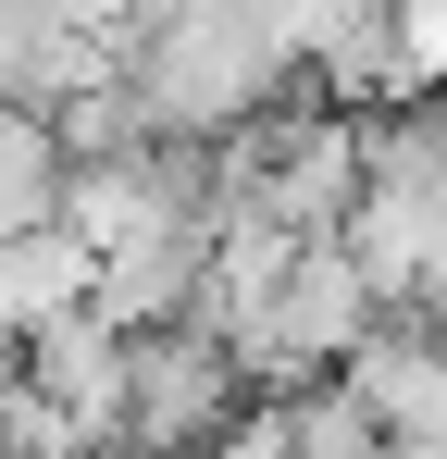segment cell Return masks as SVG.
<instances>
[{
    "label": "cell",
    "mask_w": 447,
    "mask_h": 459,
    "mask_svg": "<svg viewBox=\"0 0 447 459\" xmlns=\"http://www.w3.org/2000/svg\"><path fill=\"white\" fill-rule=\"evenodd\" d=\"M0 447H13V435H0Z\"/></svg>",
    "instance_id": "obj_9"
},
{
    "label": "cell",
    "mask_w": 447,
    "mask_h": 459,
    "mask_svg": "<svg viewBox=\"0 0 447 459\" xmlns=\"http://www.w3.org/2000/svg\"><path fill=\"white\" fill-rule=\"evenodd\" d=\"M286 75H298V50H286V25H274V0H187L149 38H125V87L149 100V137L162 150L249 137Z\"/></svg>",
    "instance_id": "obj_1"
},
{
    "label": "cell",
    "mask_w": 447,
    "mask_h": 459,
    "mask_svg": "<svg viewBox=\"0 0 447 459\" xmlns=\"http://www.w3.org/2000/svg\"><path fill=\"white\" fill-rule=\"evenodd\" d=\"M348 385H361V410L398 435V447H447V323H435V335L385 323L361 360H348Z\"/></svg>",
    "instance_id": "obj_5"
},
{
    "label": "cell",
    "mask_w": 447,
    "mask_h": 459,
    "mask_svg": "<svg viewBox=\"0 0 447 459\" xmlns=\"http://www.w3.org/2000/svg\"><path fill=\"white\" fill-rule=\"evenodd\" d=\"M0 459H25V447H0Z\"/></svg>",
    "instance_id": "obj_8"
},
{
    "label": "cell",
    "mask_w": 447,
    "mask_h": 459,
    "mask_svg": "<svg viewBox=\"0 0 447 459\" xmlns=\"http://www.w3.org/2000/svg\"><path fill=\"white\" fill-rule=\"evenodd\" d=\"M100 299V248L74 224H50V236H0V348L25 360L50 323H74V310Z\"/></svg>",
    "instance_id": "obj_4"
},
{
    "label": "cell",
    "mask_w": 447,
    "mask_h": 459,
    "mask_svg": "<svg viewBox=\"0 0 447 459\" xmlns=\"http://www.w3.org/2000/svg\"><path fill=\"white\" fill-rule=\"evenodd\" d=\"M74 199V150L38 100H0V236H50Z\"/></svg>",
    "instance_id": "obj_6"
},
{
    "label": "cell",
    "mask_w": 447,
    "mask_h": 459,
    "mask_svg": "<svg viewBox=\"0 0 447 459\" xmlns=\"http://www.w3.org/2000/svg\"><path fill=\"white\" fill-rule=\"evenodd\" d=\"M372 335H385V286L361 273V248H348V236H298L286 273L224 323V348L249 360V385H286V397L323 373V360H361Z\"/></svg>",
    "instance_id": "obj_2"
},
{
    "label": "cell",
    "mask_w": 447,
    "mask_h": 459,
    "mask_svg": "<svg viewBox=\"0 0 447 459\" xmlns=\"http://www.w3.org/2000/svg\"><path fill=\"white\" fill-rule=\"evenodd\" d=\"M249 422V360L224 348L212 323H149L137 335V373H125V447H174L199 459Z\"/></svg>",
    "instance_id": "obj_3"
},
{
    "label": "cell",
    "mask_w": 447,
    "mask_h": 459,
    "mask_svg": "<svg viewBox=\"0 0 447 459\" xmlns=\"http://www.w3.org/2000/svg\"><path fill=\"white\" fill-rule=\"evenodd\" d=\"M100 459H174V447H100Z\"/></svg>",
    "instance_id": "obj_7"
}]
</instances>
